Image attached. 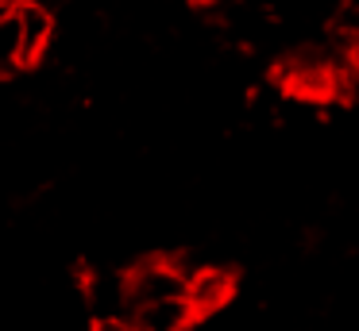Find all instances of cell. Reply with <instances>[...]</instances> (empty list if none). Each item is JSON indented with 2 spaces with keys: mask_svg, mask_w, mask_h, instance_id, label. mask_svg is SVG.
I'll return each mask as SVG.
<instances>
[{
  "mask_svg": "<svg viewBox=\"0 0 359 331\" xmlns=\"http://www.w3.org/2000/svg\"><path fill=\"white\" fill-rule=\"evenodd\" d=\"M197 266L170 254H158V258H143L135 266L124 269L128 277V297H132V312L140 304H155V300H170V297H186V281Z\"/></svg>",
  "mask_w": 359,
  "mask_h": 331,
  "instance_id": "cell-1",
  "label": "cell"
},
{
  "mask_svg": "<svg viewBox=\"0 0 359 331\" xmlns=\"http://www.w3.org/2000/svg\"><path fill=\"white\" fill-rule=\"evenodd\" d=\"M86 304L93 323L132 320V297H128L124 269H97L86 277Z\"/></svg>",
  "mask_w": 359,
  "mask_h": 331,
  "instance_id": "cell-2",
  "label": "cell"
},
{
  "mask_svg": "<svg viewBox=\"0 0 359 331\" xmlns=\"http://www.w3.org/2000/svg\"><path fill=\"white\" fill-rule=\"evenodd\" d=\"M232 297H236V274L228 266H209V262H201L186 281V300L194 304L197 320L220 312Z\"/></svg>",
  "mask_w": 359,
  "mask_h": 331,
  "instance_id": "cell-3",
  "label": "cell"
},
{
  "mask_svg": "<svg viewBox=\"0 0 359 331\" xmlns=\"http://www.w3.org/2000/svg\"><path fill=\"white\" fill-rule=\"evenodd\" d=\"M12 12H16L20 38H24V66L32 69V66H39L43 54L50 50V43H55V20L58 15L43 12V8L32 4V0H16Z\"/></svg>",
  "mask_w": 359,
  "mask_h": 331,
  "instance_id": "cell-4",
  "label": "cell"
},
{
  "mask_svg": "<svg viewBox=\"0 0 359 331\" xmlns=\"http://www.w3.org/2000/svg\"><path fill=\"white\" fill-rule=\"evenodd\" d=\"M132 331H189L197 323V312L186 297L155 300V304H140L132 312Z\"/></svg>",
  "mask_w": 359,
  "mask_h": 331,
  "instance_id": "cell-5",
  "label": "cell"
},
{
  "mask_svg": "<svg viewBox=\"0 0 359 331\" xmlns=\"http://www.w3.org/2000/svg\"><path fill=\"white\" fill-rule=\"evenodd\" d=\"M24 66V38H20V23L16 12L0 15V77H12L20 73Z\"/></svg>",
  "mask_w": 359,
  "mask_h": 331,
  "instance_id": "cell-6",
  "label": "cell"
},
{
  "mask_svg": "<svg viewBox=\"0 0 359 331\" xmlns=\"http://www.w3.org/2000/svg\"><path fill=\"white\" fill-rule=\"evenodd\" d=\"M336 100L359 104V50H348L336 69Z\"/></svg>",
  "mask_w": 359,
  "mask_h": 331,
  "instance_id": "cell-7",
  "label": "cell"
},
{
  "mask_svg": "<svg viewBox=\"0 0 359 331\" xmlns=\"http://www.w3.org/2000/svg\"><path fill=\"white\" fill-rule=\"evenodd\" d=\"M332 35L340 38L348 50H359V0L340 8V15H336V23H332Z\"/></svg>",
  "mask_w": 359,
  "mask_h": 331,
  "instance_id": "cell-8",
  "label": "cell"
},
{
  "mask_svg": "<svg viewBox=\"0 0 359 331\" xmlns=\"http://www.w3.org/2000/svg\"><path fill=\"white\" fill-rule=\"evenodd\" d=\"M32 4H39V8H43V12H50V15H62V12H66V8H70V4H74V0H32Z\"/></svg>",
  "mask_w": 359,
  "mask_h": 331,
  "instance_id": "cell-9",
  "label": "cell"
}]
</instances>
